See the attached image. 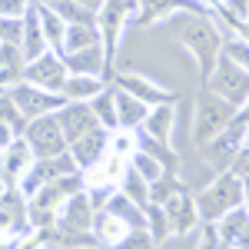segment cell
Listing matches in <instances>:
<instances>
[{
    "instance_id": "obj_41",
    "label": "cell",
    "mask_w": 249,
    "mask_h": 249,
    "mask_svg": "<svg viewBox=\"0 0 249 249\" xmlns=\"http://www.w3.org/2000/svg\"><path fill=\"white\" fill-rule=\"evenodd\" d=\"M236 123H243V126H249V96H246V103L243 107H236V116H232Z\"/></svg>"
},
{
    "instance_id": "obj_7",
    "label": "cell",
    "mask_w": 249,
    "mask_h": 249,
    "mask_svg": "<svg viewBox=\"0 0 249 249\" xmlns=\"http://www.w3.org/2000/svg\"><path fill=\"white\" fill-rule=\"evenodd\" d=\"M7 96L14 100V107L20 110L23 120H37V116H47V113H57L60 107L67 103L63 93H50V90H40L34 83H17V87H10Z\"/></svg>"
},
{
    "instance_id": "obj_40",
    "label": "cell",
    "mask_w": 249,
    "mask_h": 249,
    "mask_svg": "<svg viewBox=\"0 0 249 249\" xmlns=\"http://www.w3.org/2000/svg\"><path fill=\"white\" fill-rule=\"evenodd\" d=\"M17 249H47V239L43 236H30V239H20Z\"/></svg>"
},
{
    "instance_id": "obj_28",
    "label": "cell",
    "mask_w": 249,
    "mask_h": 249,
    "mask_svg": "<svg viewBox=\"0 0 249 249\" xmlns=\"http://www.w3.org/2000/svg\"><path fill=\"white\" fill-rule=\"evenodd\" d=\"M126 163H130V170L140 173L146 183H156V179H163V176H166V166H163V163H160L153 153H146L143 146H140V150H136V153L130 156Z\"/></svg>"
},
{
    "instance_id": "obj_10",
    "label": "cell",
    "mask_w": 249,
    "mask_h": 249,
    "mask_svg": "<svg viewBox=\"0 0 249 249\" xmlns=\"http://www.w3.org/2000/svg\"><path fill=\"white\" fill-rule=\"evenodd\" d=\"M126 160L123 156H113V153H103L96 163H90L83 173V190H120V179H123V173H126Z\"/></svg>"
},
{
    "instance_id": "obj_8",
    "label": "cell",
    "mask_w": 249,
    "mask_h": 249,
    "mask_svg": "<svg viewBox=\"0 0 249 249\" xmlns=\"http://www.w3.org/2000/svg\"><path fill=\"white\" fill-rule=\"evenodd\" d=\"M67 77H70V70H67V63H63V57H60L57 50H47L37 60H30L27 63V73H23L27 83H34L40 90H50V93H60Z\"/></svg>"
},
{
    "instance_id": "obj_20",
    "label": "cell",
    "mask_w": 249,
    "mask_h": 249,
    "mask_svg": "<svg viewBox=\"0 0 249 249\" xmlns=\"http://www.w3.org/2000/svg\"><path fill=\"white\" fill-rule=\"evenodd\" d=\"M27 73V57L17 43H0V90H10L23 83Z\"/></svg>"
},
{
    "instance_id": "obj_21",
    "label": "cell",
    "mask_w": 249,
    "mask_h": 249,
    "mask_svg": "<svg viewBox=\"0 0 249 249\" xmlns=\"http://www.w3.org/2000/svg\"><path fill=\"white\" fill-rule=\"evenodd\" d=\"M126 232H130V223H126L123 216H116V213H110V210H96L93 236H96V243H100L103 249H113Z\"/></svg>"
},
{
    "instance_id": "obj_47",
    "label": "cell",
    "mask_w": 249,
    "mask_h": 249,
    "mask_svg": "<svg viewBox=\"0 0 249 249\" xmlns=\"http://www.w3.org/2000/svg\"><path fill=\"white\" fill-rule=\"evenodd\" d=\"M67 249H103V246H67Z\"/></svg>"
},
{
    "instance_id": "obj_11",
    "label": "cell",
    "mask_w": 249,
    "mask_h": 249,
    "mask_svg": "<svg viewBox=\"0 0 249 249\" xmlns=\"http://www.w3.org/2000/svg\"><path fill=\"white\" fill-rule=\"evenodd\" d=\"M34 163H37V156L27 146L23 136H17L10 146H3V153H0V179L7 183V190H17V183L23 179V173L30 170Z\"/></svg>"
},
{
    "instance_id": "obj_32",
    "label": "cell",
    "mask_w": 249,
    "mask_h": 249,
    "mask_svg": "<svg viewBox=\"0 0 249 249\" xmlns=\"http://www.w3.org/2000/svg\"><path fill=\"white\" fill-rule=\"evenodd\" d=\"M146 232L153 236L156 243H163L166 236H173L170 232V219H166V210H163L160 203H150V206H146Z\"/></svg>"
},
{
    "instance_id": "obj_39",
    "label": "cell",
    "mask_w": 249,
    "mask_h": 249,
    "mask_svg": "<svg viewBox=\"0 0 249 249\" xmlns=\"http://www.w3.org/2000/svg\"><path fill=\"white\" fill-rule=\"evenodd\" d=\"M17 130H14V126H7V123H0V150H3V146H10V143H14V140H17Z\"/></svg>"
},
{
    "instance_id": "obj_13",
    "label": "cell",
    "mask_w": 249,
    "mask_h": 249,
    "mask_svg": "<svg viewBox=\"0 0 249 249\" xmlns=\"http://www.w3.org/2000/svg\"><path fill=\"white\" fill-rule=\"evenodd\" d=\"M216 232L223 249H249V213L243 206L230 210L223 219H216Z\"/></svg>"
},
{
    "instance_id": "obj_24",
    "label": "cell",
    "mask_w": 249,
    "mask_h": 249,
    "mask_svg": "<svg viewBox=\"0 0 249 249\" xmlns=\"http://www.w3.org/2000/svg\"><path fill=\"white\" fill-rule=\"evenodd\" d=\"M100 90H107V83L103 77H83V73H70L67 83H63V100H70V103H90Z\"/></svg>"
},
{
    "instance_id": "obj_1",
    "label": "cell",
    "mask_w": 249,
    "mask_h": 249,
    "mask_svg": "<svg viewBox=\"0 0 249 249\" xmlns=\"http://www.w3.org/2000/svg\"><path fill=\"white\" fill-rule=\"evenodd\" d=\"M176 34H179V43L186 47V53L196 60L199 77L206 80L213 73V67H216V60H219V50H223V37H219L216 20L193 14V17H183V27Z\"/></svg>"
},
{
    "instance_id": "obj_29",
    "label": "cell",
    "mask_w": 249,
    "mask_h": 249,
    "mask_svg": "<svg viewBox=\"0 0 249 249\" xmlns=\"http://www.w3.org/2000/svg\"><path fill=\"white\" fill-rule=\"evenodd\" d=\"M120 193L126 196V199H133L136 206H150V183L140 176V173H133L130 166H126V173H123V179H120Z\"/></svg>"
},
{
    "instance_id": "obj_48",
    "label": "cell",
    "mask_w": 249,
    "mask_h": 249,
    "mask_svg": "<svg viewBox=\"0 0 249 249\" xmlns=\"http://www.w3.org/2000/svg\"><path fill=\"white\" fill-rule=\"evenodd\" d=\"M3 193H7V183H3V179H0V196H3Z\"/></svg>"
},
{
    "instance_id": "obj_27",
    "label": "cell",
    "mask_w": 249,
    "mask_h": 249,
    "mask_svg": "<svg viewBox=\"0 0 249 249\" xmlns=\"http://www.w3.org/2000/svg\"><path fill=\"white\" fill-rule=\"evenodd\" d=\"M140 150V136L133 130H126V126H116V130H107V153L113 156H123V160H130V156Z\"/></svg>"
},
{
    "instance_id": "obj_6",
    "label": "cell",
    "mask_w": 249,
    "mask_h": 249,
    "mask_svg": "<svg viewBox=\"0 0 249 249\" xmlns=\"http://www.w3.org/2000/svg\"><path fill=\"white\" fill-rule=\"evenodd\" d=\"M130 17H136V0H107L96 10V30H100V43H103L107 57L120 47L123 27Z\"/></svg>"
},
{
    "instance_id": "obj_35",
    "label": "cell",
    "mask_w": 249,
    "mask_h": 249,
    "mask_svg": "<svg viewBox=\"0 0 249 249\" xmlns=\"http://www.w3.org/2000/svg\"><path fill=\"white\" fill-rule=\"evenodd\" d=\"M113 249H156V239L146 230H130Z\"/></svg>"
},
{
    "instance_id": "obj_14",
    "label": "cell",
    "mask_w": 249,
    "mask_h": 249,
    "mask_svg": "<svg viewBox=\"0 0 249 249\" xmlns=\"http://www.w3.org/2000/svg\"><path fill=\"white\" fill-rule=\"evenodd\" d=\"M163 210H166V219H170V232L173 236H183V232H190L199 226V213H196V203H193L186 193H173L170 199L163 203Z\"/></svg>"
},
{
    "instance_id": "obj_46",
    "label": "cell",
    "mask_w": 249,
    "mask_h": 249,
    "mask_svg": "<svg viewBox=\"0 0 249 249\" xmlns=\"http://www.w3.org/2000/svg\"><path fill=\"white\" fill-rule=\"evenodd\" d=\"M243 150L249 153V126H246V136H243Z\"/></svg>"
},
{
    "instance_id": "obj_42",
    "label": "cell",
    "mask_w": 249,
    "mask_h": 249,
    "mask_svg": "<svg viewBox=\"0 0 249 249\" xmlns=\"http://www.w3.org/2000/svg\"><path fill=\"white\" fill-rule=\"evenodd\" d=\"M232 30H236V40H243V43H249V20H239V23H236Z\"/></svg>"
},
{
    "instance_id": "obj_49",
    "label": "cell",
    "mask_w": 249,
    "mask_h": 249,
    "mask_svg": "<svg viewBox=\"0 0 249 249\" xmlns=\"http://www.w3.org/2000/svg\"><path fill=\"white\" fill-rule=\"evenodd\" d=\"M246 14H249V0H246ZM246 20H249V17H246Z\"/></svg>"
},
{
    "instance_id": "obj_2",
    "label": "cell",
    "mask_w": 249,
    "mask_h": 249,
    "mask_svg": "<svg viewBox=\"0 0 249 249\" xmlns=\"http://www.w3.org/2000/svg\"><path fill=\"white\" fill-rule=\"evenodd\" d=\"M193 203H196V213H199V223L223 219L230 210L243 206V176L232 170H223Z\"/></svg>"
},
{
    "instance_id": "obj_22",
    "label": "cell",
    "mask_w": 249,
    "mask_h": 249,
    "mask_svg": "<svg viewBox=\"0 0 249 249\" xmlns=\"http://www.w3.org/2000/svg\"><path fill=\"white\" fill-rule=\"evenodd\" d=\"M20 50H23L27 63H30V60H37L40 53H47V50H50V43H47V37H43V27H40L37 7H30V10H27V17H23V37H20Z\"/></svg>"
},
{
    "instance_id": "obj_34",
    "label": "cell",
    "mask_w": 249,
    "mask_h": 249,
    "mask_svg": "<svg viewBox=\"0 0 249 249\" xmlns=\"http://www.w3.org/2000/svg\"><path fill=\"white\" fill-rule=\"evenodd\" d=\"M219 53H223V57H230L236 67H243V70L249 73V43H243V40H236V37L223 40V50H219Z\"/></svg>"
},
{
    "instance_id": "obj_31",
    "label": "cell",
    "mask_w": 249,
    "mask_h": 249,
    "mask_svg": "<svg viewBox=\"0 0 249 249\" xmlns=\"http://www.w3.org/2000/svg\"><path fill=\"white\" fill-rule=\"evenodd\" d=\"M47 183H50V179H47V166H43V160H37L30 170L23 173V179L17 183V193L23 196V199H30V196H37Z\"/></svg>"
},
{
    "instance_id": "obj_45",
    "label": "cell",
    "mask_w": 249,
    "mask_h": 249,
    "mask_svg": "<svg viewBox=\"0 0 249 249\" xmlns=\"http://www.w3.org/2000/svg\"><path fill=\"white\" fill-rule=\"evenodd\" d=\"M243 210L249 213V176H243Z\"/></svg>"
},
{
    "instance_id": "obj_12",
    "label": "cell",
    "mask_w": 249,
    "mask_h": 249,
    "mask_svg": "<svg viewBox=\"0 0 249 249\" xmlns=\"http://www.w3.org/2000/svg\"><path fill=\"white\" fill-rule=\"evenodd\" d=\"M57 120H60L63 136H67V146H70L73 140H80L83 133H90V130L100 126L96 116H93V110H90V103H70V100L57 110Z\"/></svg>"
},
{
    "instance_id": "obj_25",
    "label": "cell",
    "mask_w": 249,
    "mask_h": 249,
    "mask_svg": "<svg viewBox=\"0 0 249 249\" xmlns=\"http://www.w3.org/2000/svg\"><path fill=\"white\" fill-rule=\"evenodd\" d=\"M93 43H100L96 23H67V37H63L60 53H73V50H83V47H93Z\"/></svg>"
},
{
    "instance_id": "obj_43",
    "label": "cell",
    "mask_w": 249,
    "mask_h": 249,
    "mask_svg": "<svg viewBox=\"0 0 249 249\" xmlns=\"http://www.w3.org/2000/svg\"><path fill=\"white\" fill-rule=\"evenodd\" d=\"M73 3H80L83 10H90V14H96V10H100V7H103L107 0H73Z\"/></svg>"
},
{
    "instance_id": "obj_18",
    "label": "cell",
    "mask_w": 249,
    "mask_h": 249,
    "mask_svg": "<svg viewBox=\"0 0 249 249\" xmlns=\"http://www.w3.org/2000/svg\"><path fill=\"white\" fill-rule=\"evenodd\" d=\"M173 126H176V107H173V103H160V107H150V113L143 120V136H150L156 143L170 146Z\"/></svg>"
},
{
    "instance_id": "obj_4",
    "label": "cell",
    "mask_w": 249,
    "mask_h": 249,
    "mask_svg": "<svg viewBox=\"0 0 249 249\" xmlns=\"http://www.w3.org/2000/svg\"><path fill=\"white\" fill-rule=\"evenodd\" d=\"M206 90H213L216 96H223L230 107H243L246 96H249V73L243 67H236L230 57L219 53L213 73L206 77Z\"/></svg>"
},
{
    "instance_id": "obj_15",
    "label": "cell",
    "mask_w": 249,
    "mask_h": 249,
    "mask_svg": "<svg viewBox=\"0 0 249 249\" xmlns=\"http://www.w3.org/2000/svg\"><path fill=\"white\" fill-rule=\"evenodd\" d=\"M116 90L130 93L133 100L146 103V107H160V103H170V93L163 87H156L150 77H140V73H120L116 77Z\"/></svg>"
},
{
    "instance_id": "obj_33",
    "label": "cell",
    "mask_w": 249,
    "mask_h": 249,
    "mask_svg": "<svg viewBox=\"0 0 249 249\" xmlns=\"http://www.w3.org/2000/svg\"><path fill=\"white\" fill-rule=\"evenodd\" d=\"M43 166H47V179H60V176L80 173V166L73 163V156H70V150L60 153V156H53V160H43Z\"/></svg>"
},
{
    "instance_id": "obj_30",
    "label": "cell",
    "mask_w": 249,
    "mask_h": 249,
    "mask_svg": "<svg viewBox=\"0 0 249 249\" xmlns=\"http://www.w3.org/2000/svg\"><path fill=\"white\" fill-rule=\"evenodd\" d=\"M90 110H93L96 123H100L103 130H116V103H113V90H110V87L100 90V93L90 100Z\"/></svg>"
},
{
    "instance_id": "obj_9",
    "label": "cell",
    "mask_w": 249,
    "mask_h": 249,
    "mask_svg": "<svg viewBox=\"0 0 249 249\" xmlns=\"http://www.w3.org/2000/svg\"><path fill=\"white\" fill-rule=\"evenodd\" d=\"M243 136H246V126L232 120L223 133L213 136L210 143H206V146H199V150H203V156H206V163H210V166H216V170H230L232 160H236V153L243 150Z\"/></svg>"
},
{
    "instance_id": "obj_36",
    "label": "cell",
    "mask_w": 249,
    "mask_h": 249,
    "mask_svg": "<svg viewBox=\"0 0 249 249\" xmlns=\"http://www.w3.org/2000/svg\"><path fill=\"white\" fill-rule=\"evenodd\" d=\"M23 37V20H10V17H0V43H17Z\"/></svg>"
},
{
    "instance_id": "obj_23",
    "label": "cell",
    "mask_w": 249,
    "mask_h": 249,
    "mask_svg": "<svg viewBox=\"0 0 249 249\" xmlns=\"http://www.w3.org/2000/svg\"><path fill=\"white\" fill-rule=\"evenodd\" d=\"M113 103H116V126H126V130H140L143 120H146V113H150L146 103L133 100L130 93H123V90H116V87H113Z\"/></svg>"
},
{
    "instance_id": "obj_26",
    "label": "cell",
    "mask_w": 249,
    "mask_h": 249,
    "mask_svg": "<svg viewBox=\"0 0 249 249\" xmlns=\"http://www.w3.org/2000/svg\"><path fill=\"white\" fill-rule=\"evenodd\" d=\"M37 17H40V27H43V37L50 43V50L63 47V37H67V20L60 17L57 10H47V7H37Z\"/></svg>"
},
{
    "instance_id": "obj_19",
    "label": "cell",
    "mask_w": 249,
    "mask_h": 249,
    "mask_svg": "<svg viewBox=\"0 0 249 249\" xmlns=\"http://www.w3.org/2000/svg\"><path fill=\"white\" fill-rule=\"evenodd\" d=\"M67 150H70V156H73V163H77L80 170H87L90 163H96L100 156L107 153V130L96 126V130H90V133H83L80 140H73Z\"/></svg>"
},
{
    "instance_id": "obj_5",
    "label": "cell",
    "mask_w": 249,
    "mask_h": 249,
    "mask_svg": "<svg viewBox=\"0 0 249 249\" xmlns=\"http://www.w3.org/2000/svg\"><path fill=\"white\" fill-rule=\"evenodd\" d=\"M23 140H27V146L34 150L37 160H53V156L67 153V136H63V130H60L57 113L27 120V126H23Z\"/></svg>"
},
{
    "instance_id": "obj_3",
    "label": "cell",
    "mask_w": 249,
    "mask_h": 249,
    "mask_svg": "<svg viewBox=\"0 0 249 249\" xmlns=\"http://www.w3.org/2000/svg\"><path fill=\"white\" fill-rule=\"evenodd\" d=\"M236 116V107H230L223 96H216L213 90L196 96V116H193V143L206 146L213 136H219Z\"/></svg>"
},
{
    "instance_id": "obj_37",
    "label": "cell",
    "mask_w": 249,
    "mask_h": 249,
    "mask_svg": "<svg viewBox=\"0 0 249 249\" xmlns=\"http://www.w3.org/2000/svg\"><path fill=\"white\" fill-rule=\"evenodd\" d=\"M30 7H34L30 0H0V17L23 20V17H27V10H30Z\"/></svg>"
},
{
    "instance_id": "obj_38",
    "label": "cell",
    "mask_w": 249,
    "mask_h": 249,
    "mask_svg": "<svg viewBox=\"0 0 249 249\" xmlns=\"http://www.w3.org/2000/svg\"><path fill=\"white\" fill-rule=\"evenodd\" d=\"M196 249H223V243H219V232H216V223H203L199 246H196Z\"/></svg>"
},
{
    "instance_id": "obj_17",
    "label": "cell",
    "mask_w": 249,
    "mask_h": 249,
    "mask_svg": "<svg viewBox=\"0 0 249 249\" xmlns=\"http://www.w3.org/2000/svg\"><path fill=\"white\" fill-rule=\"evenodd\" d=\"M186 10L203 14V7H199V3H190V0H136V20H140V23L170 20V17H176V14H186Z\"/></svg>"
},
{
    "instance_id": "obj_16",
    "label": "cell",
    "mask_w": 249,
    "mask_h": 249,
    "mask_svg": "<svg viewBox=\"0 0 249 249\" xmlns=\"http://www.w3.org/2000/svg\"><path fill=\"white\" fill-rule=\"evenodd\" d=\"M63 63H67V70L70 73H83V77H103V70H107V50H103V43H93V47H83V50H73V53H60Z\"/></svg>"
},
{
    "instance_id": "obj_50",
    "label": "cell",
    "mask_w": 249,
    "mask_h": 249,
    "mask_svg": "<svg viewBox=\"0 0 249 249\" xmlns=\"http://www.w3.org/2000/svg\"><path fill=\"white\" fill-rule=\"evenodd\" d=\"M0 153H3V150H0Z\"/></svg>"
},
{
    "instance_id": "obj_44",
    "label": "cell",
    "mask_w": 249,
    "mask_h": 249,
    "mask_svg": "<svg viewBox=\"0 0 249 249\" xmlns=\"http://www.w3.org/2000/svg\"><path fill=\"white\" fill-rule=\"evenodd\" d=\"M34 7H47V10H57L60 3H67V0H30Z\"/></svg>"
}]
</instances>
